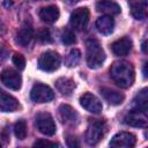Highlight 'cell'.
Returning a JSON list of instances; mask_svg holds the SVG:
<instances>
[{"mask_svg":"<svg viewBox=\"0 0 148 148\" xmlns=\"http://www.w3.org/2000/svg\"><path fill=\"white\" fill-rule=\"evenodd\" d=\"M142 51L146 53L147 52V49H146V40H143V43H142Z\"/></svg>","mask_w":148,"mask_h":148,"instance_id":"cell-33","label":"cell"},{"mask_svg":"<svg viewBox=\"0 0 148 148\" xmlns=\"http://www.w3.org/2000/svg\"><path fill=\"white\" fill-rule=\"evenodd\" d=\"M0 80L7 88H9L12 90H18L21 88V84H22L21 75L12 68L3 69L0 74Z\"/></svg>","mask_w":148,"mask_h":148,"instance_id":"cell-9","label":"cell"},{"mask_svg":"<svg viewBox=\"0 0 148 148\" xmlns=\"http://www.w3.org/2000/svg\"><path fill=\"white\" fill-rule=\"evenodd\" d=\"M39 17L46 23H53L59 18V9L53 5L43 7L39 10Z\"/></svg>","mask_w":148,"mask_h":148,"instance_id":"cell-20","label":"cell"},{"mask_svg":"<svg viewBox=\"0 0 148 148\" xmlns=\"http://www.w3.org/2000/svg\"><path fill=\"white\" fill-rule=\"evenodd\" d=\"M80 59H81V52L77 49H73L69 51V53L67 54V57L65 59L66 66L67 67H74L79 64Z\"/></svg>","mask_w":148,"mask_h":148,"instance_id":"cell-23","label":"cell"},{"mask_svg":"<svg viewBox=\"0 0 148 148\" xmlns=\"http://www.w3.org/2000/svg\"><path fill=\"white\" fill-rule=\"evenodd\" d=\"M105 133V123L104 120H94L91 121L86 131V142L89 146L97 145Z\"/></svg>","mask_w":148,"mask_h":148,"instance_id":"cell-3","label":"cell"},{"mask_svg":"<svg viewBox=\"0 0 148 148\" xmlns=\"http://www.w3.org/2000/svg\"><path fill=\"white\" fill-rule=\"evenodd\" d=\"M124 123L126 125H130L133 127H146L147 126V114L145 112L133 109L125 116Z\"/></svg>","mask_w":148,"mask_h":148,"instance_id":"cell-11","label":"cell"},{"mask_svg":"<svg viewBox=\"0 0 148 148\" xmlns=\"http://www.w3.org/2000/svg\"><path fill=\"white\" fill-rule=\"evenodd\" d=\"M110 76L119 87L128 88L134 82V68L128 61H116L110 68Z\"/></svg>","mask_w":148,"mask_h":148,"instance_id":"cell-1","label":"cell"},{"mask_svg":"<svg viewBox=\"0 0 148 148\" xmlns=\"http://www.w3.org/2000/svg\"><path fill=\"white\" fill-rule=\"evenodd\" d=\"M32 148H62L59 143H56V142H51L49 140H45V139H40V140H37Z\"/></svg>","mask_w":148,"mask_h":148,"instance_id":"cell-25","label":"cell"},{"mask_svg":"<svg viewBox=\"0 0 148 148\" xmlns=\"http://www.w3.org/2000/svg\"><path fill=\"white\" fill-rule=\"evenodd\" d=\"M66 143L68 148H80V141L75 135H67Z\"/></svg>","mask_w":148,"mask_h":148,"instance_id":"cell-29","label":"cell"},{"mask_svg":"<svg viewBox=\"0 0 148 148\" xmlns=\"http://www.w3.org/2000/svg\"><path fill=\"white\" fill-rule=\"evenodd\" d=\"M111 50L118 57L127 56L130 53V51L132 50V40L127 37L117 39L116 42H113L111 44Z\"/></svg>","mask_w":148,"mask_h":148,"instance_id":"cell-15","label":"cell"},{"mask_svg":"<svg viewBox=\"0 0 148 148\" xmlns=\"http://www.w3.org/2000/svg\"><path fill=\"white\" fill-rule=\"evenodd\" d=\"M61 40H62V43L66 44V45H72V44H74V43L76 42V38H75L74 32H73L72 30L67 29V30H65V31L62 32V35H61Z\"/></svg>","mask_w":148,"mask_h":148,"instance_id":"cell-26","label":"cell"},{"mask_svg":"<svg viewBox=\"0 0 148 148\" xmlns=\"http://www.w3.org/2000/svg\"><path fill=\"white\" fill-rule=\"evenodd\" d=\"M7 56H8V51H7V49H6L3 45L0 44V64L7 59Z\"/></svg>","mask_w":148,"mask_h":148,"instance_id":"cell-31","label":"cell"},{"mask_svg":"<svg viewBox=\"0 0 148 148\" xmlns=\"http://www.w3.org/2000/svg\"><path fill=\"white\" fill-rule=\"evenodd\" d=\"M89 16H90V13L87 7L76 8L71 14L69 23L72 28H74L75 30H83L89 22Z\"/></svg>","mask_w":148,"mask_h":148,"instance_id":"cell-7","label":"cell"},{"mask_svg":"<svg viewBox=\"0 0 148 148\" xmlns=\"http://www.w3.org/2000/svg\"><path fill=\"white\" fill-rule=\"evenodd\" d=\"M32 37H34V29L30 23L25 22L18 29L15 40H16V44H18L20 46H28L30 44Z\"/></svg>","mask_w":148,"mask_h":148,"instance_id":"cell-12","label":"cell"},{"mask_svg":"<svg viewBox=\"0 0 148 148\" xmlns=\"http://www.w3.org/2000/svg\"><path fill=\"white\" fill-rule=\"evenodd\" d=\"M80 104L83 109H86L88 112L91 113H99L103 109L101 101L90 92H84L80 97Z\"/></svg>","mask_w":148,"mask_h":148,"instance_id":"cell-10","label":"cell"},{"mask_svg":"<svg viewBox=\"0 0 148 148\" xmlns=\"http://www.w3.org/2000/svg\"><path fill=\"white\" fill-rule=\"evenodd\" d=\"M59 114H60L61 120L65 124H67V125H75V124H77L79 114H77V112L71 105L61 104L59 106Z\"/></svg>","mask_w":148,"mask_h":148,"instance_id":"cell-14","label":"cell"},{"mask_svg":"<svg viewBox=\"0 0 148 148\" xmlns=\"http://www.w3.org/2000/svg\"><path fill=\"white\" fill-rule=\"evenodd\" d=\"M143 76L147 77V62H145L143 65Z\"/></svg>","mask_w":148,"mask_h":148,"instance_id":"cell-32","label":"cell"},{"mask_svg":"<svg viewBox=\"0 0 148 148\" xmlns=\"http://www.w3.org/2000/svg\"><path fill=\"white\" fill-rule=\"evenodd\" d=\"M75 87H76V84H75L74 80H72L69 77H59L56 81V88L58 89L59 92H61V95H65V96L72 95Z\"/></svg>","mask_w":148,"mask_h":148,"instance_id":"cell-18","label":"cell"},{"mask_svg":"<svg viewBox=\"0 0 148 148\" xmlns=\"http://www.w3.org/2000/svg\"><path fill=\"white\" fill-rule=\"evenodd\" d=\"M14 133H15V135L18 140L25 139V136H27V124L23 119L16 121V124L14 125Z\"/></svg>","mask_w":148,"mask_h":148,"instance_id":"cell-24","label":"cell"},{"mask_svg":"<svg viewBox=\"0 0 148 148\" xmlns=\"http://www.w3.org/2000/svg\"><path fill=\"white\" fill-rule=\"evenodd\" d=\"M3 5H6V6H10L12 2H3Z\"/></svg>","mask_w":148,"mask_h":148,"instance_id":"cell-34","label":"cell"},{"mask_svg":"<svg viewBox=\"0 0 148 148\" xmlns=\"http://www.w3.org/2000/svg\"><path fill=\"white\" fill-rule=\"evenodd\" d=\"M8 140H9V135L7 133V131L5 130L1 134H0V148H6L7 143H8Z\"/></svg>","mask_w":148,"mask_h":148,"instance_id":"cell-30","label":"cell"},{"mask_svg":"<svg viewBox=\"0 0 148 148\" xmlns=\"http://www.w3.org/2000/svg\"><path fill=\"white\" fill-rule=\"evenodd\" d=\"M30 98L36 103H47L54 98L53 90L43 83H36L30 91Z\"/></svg>","mask_w":148,"mask_h":148,"instance_id":"cell-6","label":"cell"},{"mask_svg":"<svg viewBox=\"0 0 148 148\" xmlns=\"http://www.w3.org/2000/svg\"><path fill=\"white\" fill-rule=\"evenodd\" d=\"M38 39H39L40 42H43V43H50V42H52L50 30L46 29V28L42 29V30L39 31V34H38Z\"/></svg>","mask_w":148,"mask_h":148,"instance_id":"cell-28","label":"cell"},{"mask_svg":"<svg viewBox=\"0 0 148 148\" xmlns=\"http://www.w3.org/2000/svg\"><path fill=\"white\" fill-rule=\"evenodd\" d=\"M20 108V104L15 97L5 92L0 89V111L2 112H14Z\"/></svg>","mask_w":148,"mask_h":148,"instance_id":"cell-13","label":"cell"},{"mask_svg":"<svg viewBox=\"0 0 148 148\" xmlns=\"http://www.w3.org/2000/svg\"><path fill=\"white\" fill-rule=\"evenodd\" d=\"M147 7L148 2L147 1H135V2H130V8H131V14L135 20H145L147 17Z\"/></svg>","mask_w":148,"mask_h":148,"instance_id":"cell-17","label":"cell"},{"mask_svg":"<svg viewBox=\"0 0 148 148\" xmlns=\"http://www.w3.org/2000/svg\"><path fill=\"white\" fill-rule=\"evenodd\" d=\"M86 46H87L86 59H87L88 67L92 69L99 68L105 60V53L99 42L95 38H89L86 43Z\"/></svg>","mask_w":148,"mask_h":148,"instance_id":"cell-2","label":"cell"},{"mask_svg":"<svg viewBox=\"0 0 148 148\" xmlns=\"http://www.w3.org/2000/svg\"><path fill=\"white\" fill-rule=\"evenodd\" d=\"M13 64L18 68V69H24L25 67V59L21 53H15L13 56Z\"/></svg>","mask_w":148,"mask_h":148,"instance_id":"cell-27","label":"cell"},{"mask_svg":"<svg viewBox=\"0 0 148 148\" xmlns=\"http://www.w3.org/2000/svg\"><path fill=\"white\" fill-rule=\"evenodd\" d=\"M96 28L102 35H110L114 28V21L111 16L103 15L96 20Z\"/></svg>","mask_w":148,"mask_h":148,"instance_id":"cell-16","label":"cell"},{"mask_svg":"<svg viewBox=\"0 0 148 148\" xmlns=\"http://www.w3.org/2000/svg\"><path fill=\"white\" fill-rule=\"evenodd\" d=\"M35 125L44 135L52 136L56 133V124L49 112H39L35 118Z\"/></svg>","mask_w":148,"mask_h":148,"instance_id":"cell-4","label":"cell"},{"mask_svg":"<svg viewBox=\"0 0 148 148\" xmlns=\"http://www.w3.org/2000/svg\"><path fill=\"white\" fill-rule=\"evenodd\" d=\"M133 109L141 111V112H147V89L143 88L134 98L133 101Z\"/></svg>","mask_w":148,"mask_h":148,"instance_id":"cell-22","label":"cell"},{"mask_svg":"<svg viewBox=\"0 0 148 148\" xmlns=\"http://www.w3.org/2000/svg\"><path fill=\"white\" fill-rule=\"evenodd\" d=\"M101 94L104 97V99L106 102H109L111 105H119L125 99V96L121 92L116 91V90L110 89V88H102L101 89Z\"/></svg>","mask_w":148,"mask_h":148,"instance_id":"cell-19","label":"cell"},{"mask_svg":"<svg viewBox=\"0 0 148 148\" xmlns=\"http://www.w3.org/2000/svg\"><path fill=\"white\" fill-rule=\"evenodd\" d=\"M96 8L98 12L104 13L108 16L117 15L120 13V6L112 1H99L96 3Z\"/></svg>","mask_w":148,"mask_h":148,"instance_id":"cell-21","label":"cell"},{"mask_svg":"<svg viewBox=\"0 0 148 148\" xmlns=\"http://www.w3.org/2000/svg\"><path fill=\"white\" fill-rule=\"evenodd\" d=\"M60 56L56 51L43 52L38 59V67L45 72H54L60 66Z\"/></svg>","mask_w":148,"mask_h":148,"instance_id":"cell-5","label":"cell"},{"mask_svg":"<svg viewBox=\"0 0 148 148\" xmlns=\"http://www.w3.org/2000/svg\"><path fill=\"white\" fill-rule=\"evenodd\" d=\"M136 136L130 132L117 133L110 141V148H134Z\"/></svg>","mask_w":148,"mask_h":148,"instance_id":"cell-8","label":"cell"}]
</instances>
